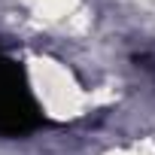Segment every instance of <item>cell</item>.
Returning a JSON list of instances; mask_svg holds the SVG:
<instances>
[{"mask_svg":"<svg viewBox=\"0 0 155 155\" xmlns=\"http://www.w3.org/2000/svg\"><path fill=\"white\" fill-rule=\"evenodd\" d=\"M116 155H155L149 146H134V149H125V152H116Z\"/></svg>","mask_w":155,"mask_h":155,"instance_id":"1","label":"cell"}]
</instances>
